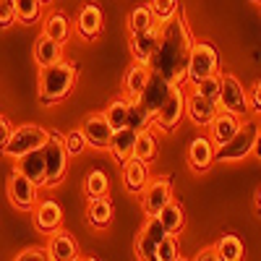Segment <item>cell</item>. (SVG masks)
<instances>
[{"mask_svg": "<svg viewBox=\"0 0 261 261\" xmlns=\"http://www.w3.org/2000/svg\"><path fill=\"white\" fill-rule=\"evenodd\" d=\"M193 47V37L183 16H175L160 24L157 47L149 58V68L154 76H162L172 86L186 84V65Z\"/></svg>", "mask_w": 261, "mask_h": 261, "instance_id": "1", "label": "cell"}, {"mask_svg": "<svg viewBox=\"0 0 261 261\" xmlns=\"http://www.w3.org/2000/svg\"><path fill=\"white\" fill-rule=\"evenodd\" d=\"M172 92V84L165 81L162 76H154L151 73L146 89L136 97L130 99V115H128V128L134 130H144L151 125V120H154L157 110L162 107V102L167 99V94Z\"/></svg>", "mask_w": 261, "mask_h": 261, "instance_id": "2", "label": "cell"}, {"mask_svg": "<svg viewBox=\"0 0 261 261\" xmlns=\"http://www.w3.org/2000/svg\"><path fill=\"white\" fill-rule=\"evenodd\" d=\"M76 76H79V65L71 60H60L55 65H47V68H39V84H37L39 99L45 105H55L65 99L73 89Z\"/></svg>", "mask_w": 261, "mask_h": 261, "instance_id": "3", "label": "cell"}, {"mask_svg": "<svg viewBox=\"0 0 261 261\" xmlns=\"http://www.w3.org/2000/svg\"><path fill=\"white\" fill-rule=\"evenodd\" d=\"M258 130H261V120H258V118L241 120L238 134H235L227 144L217 146L214 162H235V160H246L248 154H253V144H256V139H258Z\"/></svg>", "mask_w": 261, "mask_h": 261, "instance_id": "4", "label": "cell"}, {"mask_svg": "<svg viewBox=\"0 0 261 261\" xmlns=\"http://www.w3.org/2000/svg\"><path fill=\"white\" fill-rule=\"evenodd\" d=\"M53 136V130L47 128H42V125H34V123H27V125H18L11 130V139L3 149V154L18 160V157H24L29 154V151H37V149H45V144L50 141Z\"/></svg>", "mask_w": 261, "mask_h": 261, "instance_id": "5", "label": "cell"}, {"mask_svg": "<svg viewBox=\"0 0 261 261\" xmlns=\"http://www.w3.org/2000/svg\"><path fill=\"white\" fill-rule=\"evenodd\" d=\"M217 68H220V55H217L214 45H209V42H193L188 65H186V81L199 84V81L214 76Z\"/></svg>", "mask_w": 261, "mask_h": 261, "instance_id": "6", "label": "cell"}, {"mask_svg": "<svg viewBox=\"0 0 261 261\" xmlns=\"http://www.w3.org/2000/svg\"><path fill=\"white\" fill-rule=\"evenodd\" d=\"M220 110L230 113V115H246L248 113V94H246V86L238 81V76L232 73H222L220 76Z\"/></svg>", "mask_w": 261, "mask_h": 261, "instance_id": "7", "label": "cell"}, {"mask_svg": "<svg viewBox=\"0 0 261 261\" xmlns=\"http://www.w3.org/2000/svg\"><path fill=\"white\" fill-rule=\"evenodd\" d=\"M42 154H45V186H58L63 183L65 172H68V151L63 146V139L60 134H53L50 141L45 144L42 149Z\"/></svg>", "mask_w": 261, "mask_h": 261, "instance_id": "8", "label": "cell"}, {"mask_svg": "<svg viewBox=\"0 0 261 261\" xmlns=\"http://www.w3.org/2000/svg\"><path fill=\"white\" fill-rule=\"evenodd\" d=\"M183 115H186V94H183L180 86H172V92L167 94V99L157 110L151 125H154L157 130H162V134H170V130H175L180 125Z\"/></svg>", "mask_w": 261, "mask_h": 261, "instance_id": "9", "label": "cell"}, {"mask_svg": "<svg viewBox=\"0 0 261 261\" xmlns=\"http://www.w3.org/2000/svg\"><path fill=\"white\" fill-rule=\"evenodd\" d=\"M170 201H172V178L170 175L146 183V188L141 191V206H144L146 217H157L162 212V206Z\"/></svg>", "mask_w": 261, "mask_h": 261, "instance_id": "10", "label": "cell"}, {"mask_svg": "<svg viewBox=\"0 0 261 261\" xmlns=\"http://www.w3.org/2000/svg\"><path fill=\"white\" fill-rule=\"evenodd\" d=\"M165 227L162 222L157 220V217H146V222L136 238V256L139 261H149V258H154L157 256V246L162 243V238H165Z\"/></svg>", "mask_w": 261, "mask_h": 261, "instance_id": "11", "label": "cell"}, {"mask_svg": "<svg viewBox=\"0 0 261 261\" xmlns=\"http://www.w3.org/2000/svg\"><path fill=\"white\" fill-rule=\"evenodd\" d=\"M8 199L16 209L32 212L37 206V186L27 175H21L18 170H13L8 178Z\"/></svg>", "mask_w": 261, "mask_h": 261, "instance_id": "12", "label": "cell"}, {"mask_svg": "<svg viewBox=\"0 0 261 261\" xmlns=\"http://www.w3.org/2000/svg\"><path fill=\"white\" fill-rule=\"evenodd\" d=\"M79 130L84 134L86 144H89V146H94V149H107V146H110V139H113V134H115V130L110 128V123L105 120V115H102V113L86 115Z\"/></svg>", "mask_w": 261, "mask_h": 261, "instance_id": "13", "label": "cell"}, {"mask_svg": "<svg viewBox=\"0 0 261 261\" xmlns=\"http://www.w3.org/2000/svg\"><path fill=\"white\" fill-rule=\"evenodd\" d=\"M220 113V105L217 102H212V99H206V97H201V94H186V115L191 118V123H196L199 128H206L212 120H214V115Z\"/></svg>", "mask_w": 261, "mask_h": 261, "instance_id": "14", "label": "cell"}, {"mask_svg": "<svg viewBox=\"0 0 261 261\" xmlns=\"http://www.w3.org/2000/svg\"><path fill=\"white\" fill-rule=\"evenodd\" d=\"M34 212V225L39 232H58L60 225H63V206L53 199H45V201H37V206L32 209Z\"/></svg>", "mask_w": 261, "mask_h": 261, "instance_id": "15", "label": "cell"}, {"mask_svg": "<svg viewBox=\"0 0 261 261\" xmlns=\"http://www.w3.org/2000/svg\"><path fill=\"white\" fill-rule=\"evenodd\" d=\"M102 27H105V16H102V8L97 3H86L81 6L79 16H76V29L84 39H97L102 34Z\"/></svg>", "mask_w": 261, "mask_h": 261, "instance_id": "16", "label": "cell"}, {"mask_svg": "<svg viewBox=\"0 0 261 261\" xmlns=\"http://www.w3.org/2000/svg\"><path fill=\"white\" fill-rule=\"evenodd\" d=\"M206 128H209L212 144H214V146H222V144H227V141L238 134V128H241V118H238V115H230V113H225V110H220Z\"/></svg>", "mask_w": 261, "mask_h": 261, "instance_id": "17", "label": "cell"}, {"mask_svg": "<svg viewBox=\"0 0 261 261\" xmlns=\"http://www.w3.org/2000/svg\"><path fill=\"white\" fill-rule=\"evenodd\" d=\"M45 248H47L50 261H79V243L73 241V235L65 232V230L53 232L50 243Z\"/></svg>", "mask_w": 261, "mask_h": 261, "instance_id": "18", "label": "cell"}, {"mask_svg": "<svg viewBox=\"0 0 261 261\" xmlns=\"http://www.w3.org/2000/svg\"><path fill=\"white\" fill-rule=\"evenodd\" d=\"M136 136H139V130H134V128H120V130H115L113 134V139H110V154H113V160L118 162V165H125L128 160H134V146H136Z\"/></svg>", "mask_w": 261, "mask_h": 261, "instance_id": "19", "label": "cell"}, {"mask_svg": "<svg viewBox=\"0 0 261 261\" xmlns=\"http://www.w3.org/2000/svg\"><path fill=\"white\" fill-rule=\"evenodd\" d=\"M214 151H217V146L212 144L209 136H196L191 141V146H188V165H191V170L204 172L214 162Z\"/></svg>", "mask_w": 261, "mask_h": 261, "instance_id": "20", "label": "cell"}, {"mask_svg": "<svg viewBox=\"0 0 261 261\" xmlns=\"http://www.w3.org/2000/svg\"><path fill=\"white\" fill-rule=\"evenodd\" d=\"M16 170L21 172V175H27L37 188H42L47 180H45V154H42V149L37 151H29V154L18 157L16 160Z\"/></svg>", "mask_w": 261, "mask_h": 261, "instance_id": "21", "label": "cell"}, {"mask_svg": "<svg viewBox=\"0 0 261 261\" xmlns=\"http://www.w3.org/2000/svg\"><path fill=\"white\" fill-rule=\"evenodd\" d=\"M149 183V165L141 160H128L123 165V188L128 193H141Z\"/></svg>", "mask_w": 261, "mask_h": 261, "instance_id": "22", "label": "cell"}, {"mask_svg": "<svg viewBox=\"0 0 261 261\" xmlns=\"http://www.w3.org/2000/svg\"><path fill=\"white\" fill-rule=\"evenodd\" d=\"M42 34L55 39L58 45H65L68 37H71V21H68V16H65L63 11L47 13L45 18H42Z\"/></svg>", "mask_w": 261, "mask_h": 261, "instance_id": "23", "label": "cell"}, {"mask_svg": "<svg viewBox=\"0 0 261 261\" xmlns=\"http://www.w3.org/2000/svg\"><path fill=\"white\" fill-rule=\"evenodd\" d=\"M157 37H160V24L154 29H149L144 34H130V53H134V60L136 63H146L149 65V58L157 47Z\"/></svg>", "mask_w": 261, "mask_h": 261, "instance_id": "24", "label": "cell"}, {"mask_svg": "<svg viewBox=\"0 0 261 261\" xmlns=\"http://www.w3.org/2000/svg\"><path fill=\"white\" fill-rule=\"evenodd\" d=\"M34 60H37L39 68H47V65L60 63L63 60V45H58L55 39H50L45 34L37 37V42H34Z\"/></svg>", "mask_w": 261, "mask_h": 261, "instance_id": "25", "label": "cell"}, {"mask_svg": "<svg viewBox=\"0 0 261 261\" xmlns=\"http://www.w3.org/2000/svg\"><path fill=\"white\" fill-rule=\"evenodd\" d=\"M149 79H151V68L146 63H134L130 65L128 73H125V94H128V99H136L146 89Z\"/></svg>", "mask_w": 261, "mask_h": 261, "instance_id": "26", "label": "cell"}, {"mask_svg": "<svg viewBox=\"0 0 261 261\" xmlns=\"http://www.w3.org/2000/svg\"><path fill=\"white\" fill-rule=\"evenodd\" d=\"M86 220H89V225L94 230L110 227V222H113V204H110V199H107V196H102V199H89Z\"/></svg>", "mask_w": 261, "mask_h": 261, "instance_id": "27", "label": "cell"}, {"mask_svg": "<svg viewBox=\"0 0 261 261\" xmlns=\"http://www.w3.org/2000/svg\"><path fill=\"white\" fill-rule=\"evenodd\" d=\"M157 220L162 222V227H165L167 235H175L186 225V212H183V206L178 201H170V204L162 206V212L157 214Z\"/></svg>", "mask_w": 261, "mask_h": 261, "instance_id": "28", "label": "cell"}, {"mask_svg": "<svg viewBox=\"0 0 261 261\" xmlns=\"http://www.w3.org/2000/svg\"><path fill=\"white\" fill-rule=\"evenodd\" d=\"M214 253H217L220 261H243L246 248H243V243H241L238 235H222L220 241H217V246H214Z\"/></svg>", "mask_w": 261, "mask_h": 261, "instance_id": "29", "label": "cell"}, {"mask_svg": "<svg viewBox=\"0 0 261 261\" xmlns=\"http://www.w3.org/2000/svg\"><path fill=\"white\" fill-rule=\"evenodd\" d=\"M105 115V120L110 123V128L113 130H120V128H125L128 125V115H130V99H113L110 105H107V110L102 113Z\"/></svg>", "mask_w": 261, "mask_h": 261, "instance_id": "30", "label": "cell"}, {"mask_svg": "<svg viewBox=\"0 0 261 261\" xmlns=\"http://www.w3.org/2000/svg\"><path fill=\"white\" fill-rule=\"evenodd\" d=\"M42 11H45V3H39V0H16V21L24 27L39 24Z\"/></svg>", "mask_w": 261, "mask_h": 261, "instance_id": "31", "label": "cell"}, {"mask_svg": "<svg viewBox=\"0 0 261 261\" xmlns=\"http://www.w3.org/2000/svg\"><path fill=\"white\" fill-rule=\"evenodd\" d=\"M154 27H157V18H154V13H151L149 3L130 11V16H128V29H130V34H144V32L154 29Z\"/></svg>", "mask_w": 261, "mask_h": 261, "instance_id": "32", "label": "cell"}, {"mask_svg": "<svg viewBox=\"0 0 261 261\" xmlns=\"http://www.w3.org/2000/svg\"><path fill=\"white\" fill-rule=\"evenodd\" d=\"M134 157L141 160V162H151L157 157V136L151 134L149 128L139 130V136H136V146H134Z\"/></svg>", "mask_w": 261, "mask_h": 261, "instance_id": "33", "label": "cell"}, {"mask_svg": "<svg viewBox=\"0 0 261 261\" xmlns=\"http://www.w3.org/2000/svg\"><path fill=\"white\" fill-rule=\"evenodd\" d=\"M84 191L89 199H102V196H107V191H110V180H107V175L102 170H89V175L84 180Z\"/></svg>", "mask_w": 261, "mask_h": 261, "instance_id": "34", "label": "cell"}, {"mask_svg": "<svg viewBox=\"0 0 261 261\" xmlns=\"http://www.w3.org/2000/svg\"><path fill=\"white\" fill-rule=\"evenodd\" d=\"M149 8L154 13L157 24H165V21L180 16L178 8H180V0H149Z\"/></svg>", "mask_w": 261, "mask_h": 261, "instance_id": "35", "label": "cell"}, {"mask_svg": "<svg viewBox=\"0 0 261 261\" xmlns=\"http://www.w3.org/2000/svg\"><path fill=\"white\" fill-rule=\"evenodd\" d=\"M63 146H65V151H68V157H79V154H84L86 151V139H84V134L76 128V130H68V134L63 136Z\"/></svg>", "mask_w": 261, "mask_h": 261, "instance_id": "36", "label": "cell"}, {"mask_svg": "<svg viewBox=\"0 0 261 261\" xmlns=\"http://www.w3.org/2000/svg\"><path fill=\"white\" fill-rule=\"evenodd\" d=\"M178 256H180L178 238H175V235H165L162 243L157 246V258H160V261H175Z\"/></svg>", "mask_w": 261, "mask_h": 261, "instance_id": "37", "label": "cell"}, {"mask_svg": "<svg viewBox=\"0 0 261 261\" xmlns=\"http://www.w3.org/2000/svg\"><path fill=\"white\" fill-rule=\"evenodd\" d=\"M196 94H201V97H206L212 102L220 99V73H214V76H209V79L196 84Z\"/></svg>", "mask_w": 261, "mask_h": 261, "instance_id": "38", "label": "cell"}, {"mask_svg": "<svg viewBox=\"0 0 261 261\" xmlns=\"http://www.w3.org/2000/svg\"><path fill=\"white\" fill-rule=\"evenodd\" d=\"M16 24V0H0V29Z\"/></svg>", "mask_w": 261, "mask_h": 261, "instance_id": "39", "label": "cell"}, {"mask_svg": "<svg viewBox=\"0 0 261 261\" xmlns=\"http://www.w3.org/2000/svg\"><path fill=\"white\" fill-rule=\"evenodd\" d=\"M13 261H50L47 256V248H42V246H34V248H27V251H21Z\"/></svg>", "mask_w": 261, "mask_h": 261, "instance_id": "40", "label": "cell"}, {"mask_svg": "<svg viewBox=\"0 0 261 261\" xmlns=\"http://www.w3.org/2000/svg\"><path fill=\"white\" fill-rule=\"evenodd\" d=\"M248 110L261 115V81H256L251 86V94H248Z\"/></svg>", "mask_w": 261, "mask_h": 261, "instance_id": "41", "label": "cell"}, {"mask_svg": "<svg viewBox=\"0 0 261 261\" xmlns=\"http://www.w3.org/2000/svg\"><path fill=\"white\" fill-rule=\"evenodd\" d=\"M11 130H13V125L8 123V118L0 115V154H3V149H6V144L11 139Z\"/></svg>", "mask_w": 261, "mask_h": 261, "instance_id": "42", "label": "cell"}, {"mask_svg": "<svg viewBox=\"0 0 261 261\" xmlns=\"http://www.w3.org/2000/svg\"><path fill=\"white\" fill-rule=\"evenodd\" d=\"M193 261H220V258H217L214 248H204V251L196 253V258H193Z\"/></svg>", "mask_w": 261, "mask_h": 261, "instance_id": "43", "label": "cell"}, {"mask_svg": "<svg viewBox=\"0 0 261 261\" xmlns=\"http://www.w3.org/2000/svg\"><path fill=\"white\" fill-rule=\"evenodd\" d=\"M253 154L261 160V130H258V139H256V144H253Z\"/></svg>", "mask_w": 261, "mask_h": 261, "instance_id": "44", "label": "cell"}, {"mask_svg": "<svg viewBox=\"0 0 261 261\" xmlns=\"http://www.w3.org/2000/svg\"><path fill=\"white\" fill-rule=\"evenodd\" d=\"M256 209H258V214H261V186H258V191H256Z\"/></svg>", "mask_w": 261, "mask_h": 261, "instance_id": "45", "label": "cell"}, {"mask_svg": "<svg viewBox=\"0 0 261 261\" xmlns=\"http://www.w3.org/2000/svg\"><path fill=\"white\" fill-rule=\"evenodd\" d=\"M81 261H99V258H94V256H86V258H81Z\"/></svg>", "mask_w": 261, "mask_h": 261, "instance_id": "46", "label": "cell"}, {"mask_svg": "<svg viewBox=\"0 0 261 261\" xmlns=\"http://www.w3.org/2000/svg\"><path fill=\"white\" fill-rule=\"evenodd\" d=\"M175 261H188V258H183V256H178V258H175Z\"/></svg>", "mask_w": 261, "mask_h": 261, "instance_id": "47", "label": "cell"}, {"mask_svg": "<svg viewBox=\"0 0 261 261\" xmlns=\"http://www.w3.org/2000/svg\"><path fill=\"white\" fill-rule=\"evenodd\" d=\"M149 261H160V258H157V256H154V258H149Z\"/></svg>", "mask_w": 261, "mask_h": 261, "instance_id": "48", "label": "cell"}, {"mask_svg": "<svg viewBox=\"0 0 261 261\" xmlns=\"http://www.w3.org/2000/svg\"><path fill=\"white\" fill-rule=\"evenodd\" d=\"M39 3H50V0H39Z\"/></svg>", "mask_w": 261, "mask_h": 261, "instance_id": "49", "label": "cell"}, {"mask_svg": "<svg viewBox=\"0 0 261 261\" xmlns=\"http://www.w3.org/2000/svg\"><path fill=\"white\" fill-rule=\"evenodd\" d=\"M258 3H261V0H258Z\"/></svg>", "mask_w": 261, "mask_h": 261, "instance_id": "50", "label": "cell"}]
</instances>
